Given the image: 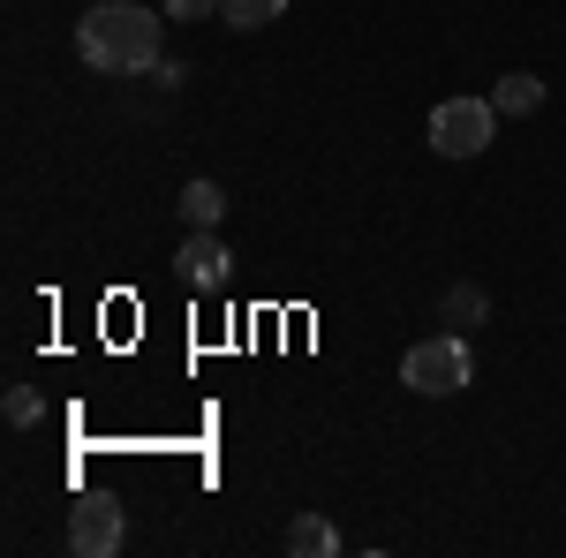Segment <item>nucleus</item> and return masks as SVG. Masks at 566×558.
I'll list each match as a JSON object with an SVG mask.
<instances>
[{
    "mask_svg": "<svg viewBox=\"0 0 566 558\" xmlns=\"http://www.w3.org/2000/svg\"><path fill=\"white\" fill-rule=\"evenodd\" d=\"M400 386L423 392V400H446V392H469L476 386V355L461 333H431V340H416L400 355Z\"/></svg>",
    "mask_w": 566,
    "mask_h": 558,
    "instance_id": "obj_2",
    "label": "nucleus"
},
{
    "mask_svg": "<svg viewBox=\"0 0 566 558\" xmlns=\"http://www.w3.org/2000/svg\"><path fill=\"white\" fill-rule=\"evenodd\" d=\"M491 129H499V106L491 98H438L431 106V151L438 159H476V151H491Z\"/></svg>",
    "mask_w": 566,
    "mask_h": 558,
    "instance_id": "obj_3",
    "label": "nucleus"
},
{
    "mask_svg": "<svg viewBox=\"0 0 566 558\" xmlns=\"http://www.w3.org/2000/svg\"><path fill=\"white\" fill-rule=\"evenodd\" d=\"M122 536H129V520H122L114 498H76V506H69V551L76 558H114Z\"/></svg>",
    "mask_w": 566,
    "mask_h": 558,
    "instance_id": "obj_4",
    "label": "nucleus"
},
{
    "mask_svg": "<svg viewBox=\"0 0 566 558\" xmlns=\"http://www.w3.org/2000/svg\"><path fill=\"white\" fill-rule=\"evenodd\" d=\"M483 309H491L483 287H446V325H483Z\"/></svg>",
    "mask_w": 566,
    "mask_h": 558,
    "instance_id": "obj_10",
    "label": "nucleus"
},
{
    "mask_svg": "<svg viewBox=\"0 0 566 558\" xmlns=\"http://www.w3.org/2000/svg\"><path fill=\"white\" fill-rule=\"evenodd\" d=\"M287 551L295 558H340L348 544H340V528H333L325 514H295L287 520Z\"/></svg>",
    "mask_w": 566,
    "mask_h": 558,
    "instance_id": "obj_6",
    "label": "nucleus"
},
{
    "mask_svg": "<svg viewBox=\"0 0 566 558\" xmlns=\"http://www.w3.org/2000/svg\"><path fill=\"white\" fill-rule=\"evenodd\" d=\"M181 280H189V287H227V242H219V227H189V242H181Z\"/></svg>",
    "mask_w": 566,
    "mask_h": 558,
    "instance_id": "obj_5",
    "label": "nucleus"
},
{
    "mask_svg": "<svg viewBox=\"0 0 566 558\" xmlns=\"http://www.w3.org/2000/svg\"><path fill=\"white\" fill-rule=\"evenodd\" d=\"M167 15L175 23H205V15H219V0H167Z\"/></svg>",
    "mask_w": 566,
    "mask_h": 558,
    "instance_id": "obj_12",
    "label": "nucleus"
},
{
    "mask_svg": "<svg viewBox=\"0 0 566 558\" xmlns=\"http://www.w3.org/2000/svg\"><path fill=\"white\" fill-rule=\"evenodd\" d=\"M0 415H8L15 430H31L45 408H39V392H31V386H8V392H0Z\"/></svg>",
    "mask_w": 566,
    "mask_h": 558,
    "instance_id": "obj_11",
    "label": "nucleus"
},
{
    "mask_svg": "<svg viewBox=\"0 0 566 558\" xmlns=\"http://www.w3.org/2000/svg\"><path fill=\"white\" fill-rule=\"evenodd\" d=\"M219 15H227V31H264L287 15V0H219Z\"/></svg>",
    "mask_w": 566,
    "mask_h": 558,
    "instance_id": "obj_9",
    "label": "nucleus"
},
{
    "mask_svg": "<svg viewBox=\"0 0 566 558\" xmlns=\"http://www.w3.org/2000/svg\"><path fill=\"white\" fill-rule=\"evenodd\" d=\"M491 106H499V114H536V106H544V76H528V69H514V76H499V91H491Z\"/></svg>",
    "mask_w": 566,
    "mask_h": 558,
    "instance_id": "obj_7",
    "label": "nucleus"
},
{
    "mask_svg": "<svg viewBox=\"0 0 566 558\" xmlns=\"http://www.w3.org/2000/svg\"><path fill=\"white\" fill-rule=\"evenodd\" d=\"M175 212L189 219V227H219V219H227V189H219V181H189Z\"/></svg>",
    "mask_w": 566,
    "mask_h": 558,
    "instance_id": "obj_8",
    "label": "nucleus"
},
{
    "mask_svg": "<svg viewBox=\"0 0 566 558\" xmlns=\"http://www.w3.org/2000/svg\"><path fill=\"white\" fill-rule=\"evenodd\" d=\"M76 53L98 76H151L159 69V8H144V0H98L76 23Z\"/></svg>",
    "mask_w": 566,
    "mask_h": 558,
    "instance_id": "obj_1",
    "label": "nucleus"
}]
</instances>
